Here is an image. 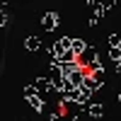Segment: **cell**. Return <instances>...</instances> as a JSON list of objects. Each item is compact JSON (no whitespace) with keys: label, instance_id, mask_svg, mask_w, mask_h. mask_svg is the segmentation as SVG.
Wrapping results in <instances>:
<instances>
[{"label":"cell","instance_id":"1","mask_svg":"<svg viewBox=\"0 0 121 121\" xmlns=\"http://www.w3.org/2000/svg\"><path fill=\"white\" fill-rule=\"evenodd\" d=\"M78 65H80V70H85V73H87V70H97V68H102V65H99V60H97V51H95L92 46H87L85 53L78 56Z\"/></svg>","mask_w":121,"mask_h":121},{"label":"cell","instance_id":"2","mask_svg":"<svg viewBox=\"0 0 121 121\" xmlns=\"http://www.w3.org/2000/svg\"><path fill=\"white\" fill-rule=\"evenodd\" d=\"M68 51H73V39H70V36H63V39H58V41L53 44L51 58H63Z\"/></svg>","mask_w":121,"mask_h":121},{"label":"cell","instance_id":"3","mask_svg":"<svg viewBox=\"0 0 121 121\" xmlns=\"http://www.w3.org/2000/svg\"><path fill=\"white\" fill-rule=\"evenodd\" d=\"M34 87H36L39 97L44 99V95H46V92H51V90H53V80H51V78H39L36 82H34Z\"/></svg>","mask_w":121,"mask_h":121},{"label":"cell","instance_id":"4","mask_svg":"<svg viewBox=\"0 0 121 121\" xmlns=\"http://www.w3.org/2000/svg\"><path fill=\"white\" fill-rule=\"evenodd\" d=\"M41 24H44L46 32H53L56 24H58V15H56V12H46V15L41 17Z\"/></svg>","mask_w":121,"mask_h":121},{"label":"cell","instance_id":"5","mask_svg":"<svg viewBox=\"0 0 121 121\" xmlns=\"http://www.w3.org/2000/svg\"><path fill=\"white\" fill-rule=\"evenodd\" d=\"M90 97H92V90H87V87H80V97H78V104H90Z\"/></svg>","mask_w":121,"mask_h":121},{"label":"cell","instance_id":"6","mask_svg":"<svg viewBox=\"0 0 121 121\" xmlns=\"http://www.w3.org/2000/svg\"><path fill=\"white\" fill-rule=\"evenodd\" d=\"M24 46H27V51H39L41 41H39V36H29L27 41H24Z\"/></svg>","mask_w":121,"mask_h":121},{"label":"cell","instance_id":"7","mask_svg":"<svg viewBox=\"0 0 121 121\" xmlns=\"http://www.w3.org/2000/svg\"><path fill=\"white\" fill-rule=\"evenodd\" d=\"M85 48H87V44L82 41V39H73V53H75V56L85 53Z\"/></svg>","mask_w":121,"mask_h":121},{"label":"cell","instance_id":"8","mask_svg":"<svg viewBox=\"0 0 121 121\" xmlns=\"http://www.w3.org/2000/svg\"><path fill=\"white\" fill-rule=\"evenodd\" d=\"M87 112H90V116L99 119V116L104 114V107H102V104H90V107H87Z\"/></svg>","mask_w":121,"mask_h":121},{"label":"cell","instance_id":"9","mask_svg":"<svg viewBox=\"0 0 121 121\" xmlns=\"http://www.w3.org/2000/svg\"><path fill=\"white\" fill-rule=\"evenodd\" d=\"M29 104H32V109H34V112H44V99L39 97V95L29 99Z\"/></svg>","mask_w":121,"mask_h":121},{"label":"cell","instance_id":"10","mask_svg":"<svg viewBox=\"0 0 121 121\" xmlns=\"http://www.w3.org/2000/svg\"><path fill=\"white\" fill-rule=\"evenodd\" d=\"M109 58L116 60V63H121V48H109Z\"/></svg>","mask_w":121,"mask_h":121},{"label":"cell","instance_id":"11","mask_svg":"<svg viewBox=\"0 0 121 121\" xmlns=\"http://www.w3.org/2000/svg\"><path fill=\"white\" fill-rule=\"evenodd\" d=\"M36 95H39V92H36V87H34V85L24 87V97H27V99H32V97H36Z\"/></svg>","mask_w":121,"mask_h":121},{"label":"cell","instance_id":"12","mask_svg":"<svg viewBox=\"0 0 121 121\" xmlns=\"http://www.w3.org/2000/svg\"><path fill=\"white\" fill-rule=\"evenodd\" d=\"M7 22V15H5V10H0V24H5Z\"/></svg>","mask_w":121,"mask_h":121},{"label":"cell","instance_id":"13","mask_svg":"<svg viewBox=\"0 0 121 121\" xmlns=\"http://www.w3.org/2000/svg\"><path fill=\"white\" fill-rule=\"evenodd\" d=\"M116 73H119V75H121V63H116Z\"/></svg>","mask_w":121,"mask_h":121},{"label":"cell","instance_id":"14","mask_svg":"<svg viewBox=\"0 0 121 121\" xmlns=\"http://www.w3.org/2000/svg\"><path fill=\"white\" fill-rule=\"evenodd\" d=\"M119 102H121V95H119Z\"/></svg>","mask_w":121,"mask_h":121}]
</instances>
